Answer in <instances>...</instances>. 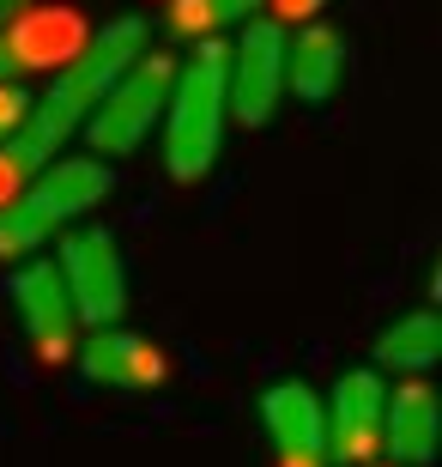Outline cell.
Listing matches in <instances>:
<instances>
[{
	"label": "cell",
	"instance_id": "1",
	"mask_svg": "<svg viewBox=\"0 0 442 467\" xmlns=\"http://www.w3.org/2000/svg\"><path fill=\"white\" fill-rule=\"evenodd\" d=\"M139 55H146V18H109L103 31H91L86 43L61 61L49 98H31L18 134L0 146V207H6L43 164H55V152L86 128V116L98 109V98L134 67Z\"/></svg>",
	"mask_w": 442,
	"mask_h": 467
},
{
	"label": "cell",
	"instance_id": "2",
	"mask_svg": "<svg viewBox=\"0 0 442 467\" xmlns=\"http://www.w3.org/2000/svg\"><path fill=\"white\" fill-rule=\"evenodd\" d=\"M231 43L206 36L188 55V67H176L170 98H164V171L176 182H200L219 164L224 121H231V79H224Z\"/></svg>",
	"mask_w": 442,
	"mask_h": 467
},
{
	"label": "cell",
	"instance_id": "3",
	"mask_svg": "<svg viewBox=\"0 0 442 467\" xmlns=\"http://www.w3.org/2000/svg\"><path fill=\"white\" fill-rule=\"evenodd\" d=\"M116 189V176L103 158H55L0 207V261H31L55 231L86 219L103 194Z\"/></svg>",
	"mask_w": 442,
	"mask_h": 467
},
{
	"label": "cell",
	"instance_id": "4",
	"mask_svg": "<svg viewBox=\"0 0 442 467\" xmlns=\"http://www.w3.org/2000/svg\"><path fill=\"white\" fill-rule=\"evenodd\" d=\"M170 79H176V61H170V55H158V49L139 55L134 67H128L116 86L98 98V109L86 116L91 152H103V158H128V152H139V140H146L158 121H164Z\"/></svg>",
	"mask_w": 442,
	"mask_h": 467
},
{
	"label": "cell",
	"instance_id": "5",
	"mask_svg": "<svg viewBox=\"0 0 442 467\" xmlns=\"http://www.w3.org/2000/svg\"><path fill=\"white\" fill-rule=\"evenodd\" d=\"M61 285L73 297V316L86 328H116L121 310H128V267H121V249L103 225H79L61 237Z\"/></svg>",
	"mask_w": 442,
	"mask_h": 467
},
{
	"label": "cell",
	"instance_id": "6",
	"mask_svg": "<svg viewBox=\"0 0 442 467\" xmlns=\"http://www.w3.org/2000/svg\"><path fill=\"white\" fill-rule=\"evenodd\" d=\"M224 79H231V116L242 128H267L279 98H285V25L249 18L242 36L231 43Z\"/></svg>",
	"mask_w": 442,
	"mask_h": 467
},
{
	"label": "cell",
	"instance_id": "7",
	"mask_svg": "<svg viewBox=\"0 0 442 467\" xmlns=\"http://www.w3.org/2000/svg\"><path fill=\"white\" fill-rule=\"evenodd\" d=\"M322 407H327V462L357 467L382 455V407H388L382 370H345Z\"/></svg>",
	"mask_w": 442,
	"mask_h": 467
},
{
	"label": "cell",
	"instance_id": "8",
	"mask_svg": "<svg viewBox=\"0 0 442 467\" xmlns=\"http://www.w3.org/2000/svg\"><path fill=\"white\" fill-rule=\"evenodd\" d=\"M6 297H13L18 322H25V334L36 340V352L43 358H67L79 340H73V328H79V316H73V297L67 285H61V267L43 255L18 261L13 279H6Z\"/></svg>",
	"mask_w": 442,
	"mask_h": 467
},
{
	"label": "cell",
	"instance_id": "9",
	"mask_svg": "<svg viewBox=\"0 0 442 467\" xmlns=\"http://www.w3.org/2000/svg\"><path fill=\"white\" fill-rule=\"evenodd\" d=\"M261 419L285 467H327V407L309 382H272L261 395Z\"/></svg>",
	"mask_w": 442,
	"mask_h": 467
},
{
	"label": "cell",
	"instance_id": "10",
	"mask_svg": "<svg viewBox=\"0 0 442 467\" xmlns=\"http://www.w3.org/2000/svg\"><path fill=\"white\" fill-rule=\"evenodd\" d=\"M437 437H442V419H437V395H430L425 377L388 389V407H382V450L394 455V467H425L437 462Z\"/></svg>",
	"mask_w": 442,
	"mask_h": 467
},
{
	"label": "cell",
	"instance_id": "11",
	"mask_svg": "<svg viewBox=\"0 0 442 467\" xmlns=\"http://www.w3.org/2000/svg\"><path fill=\"white\" fill-rule=\"evenodd\" d=\"M73 352H79V370L91 382H103V389H152V382H164V352L128 328H91Z\"/></svg>",
	"mask_w": 442,
	"mask_h": 467
},
{
	"label": "cell",
	"instance_id": "12",
	"mask_svg": "<svg viewBox=\"0 0 442 467\" xmlns=\"http://www.w3.org/2000/svg\"><path fill=\"white\" fill-rule=\"evenodd\" d=\"M345 73V36L334 25H303L285 36V91H297L303 104H327Z\"/></svg>",
	"mask_w": 442,
	"mask_h": 467
},
{
	"label": "cell",
	"instance_id": "13",
	"mask_svg": "<svg viewBox=\"0 0 442 467\" xmlns=\"http://www.w3.org/2000/svg\"><path fill=\"white\" fill-rule=\"evenodd\" d=\"M86 36H79V25H73V13L61 18H13L6 31H0V86H13V73L25 67H43V61H67L73 49H79Z\"/></svg>",
	"mask_w": 442,
	"mask_h": 467
},
{
	"label": "cell",
	"instance_id": "14",
	"mask_svg": "<svg viewBox=\"0 0 442 467\" xmlns=\"http://www.w3.org/2000/svg\"><path fill=\"white\" fill-rule=\"evenodd\" d=\"M437 352H442V322H437V310L400 316V322H388V328H382V340H375V364L406 370V377H425L430 364H437Z\"/></svg>",
	"mask_w": 442,
	"mask_h": 467
},
{
	"label": "cell",
	"instance_id": "15",
	"mask_svg": "<svg viewBox=\"0 0 442 467\" xmlns=\"http://www.w3.org/2000/svg\"><path fill=\"white\" fill-rule=\"evenodd\" d=\"M255 6H267V0H170V13H164V25H170L176 36H219L224 25H249L255 18Z\"/></svg>",
	"mask_w": 442,
	"mask_h": 467
},
{
	"label": "cell",
	"instance_id": "16",
	"mask_svg": "<svg viewBox=\"0 0 442 467\" xmlns=\"http://www.w3.org/2000/svg\"><path fill=\"white\" fill-rule=\"evenodd\" d=\"M25 109H31V91H25V86H0V146L18 134Z\"/></svg>",
	"mask_w": 442,
	"mask_h": 467
},
{
	"label": "cell",
	"instance_id": "17",
	"mask_svg": "<svg viewBox=\"0 0 442 467\" xmlns=\"http://www.w3.org/2000/svg\"><path fill=\"white\" fill-rule=\"evenodd\" d=\"M25 13H31V0H0V31H6L13 18H25Z\"/></svg>",
	"mask_w": 442,
	"mask_h": 467
},
{
	"label": "cell",
	"instance_id": "18",
	"mask_svg": "<svg viewBox=\"0 0 442 467\" xmlns=\"http://www.w3.org/2000/svg\"><path fill=\"white\" fill-rule=\"evenodd\" d=\"M322 0H285V13H315Z\"/></svg>",
	"mask_w": 442,
	"mask_h": 467
}]
</instances>
